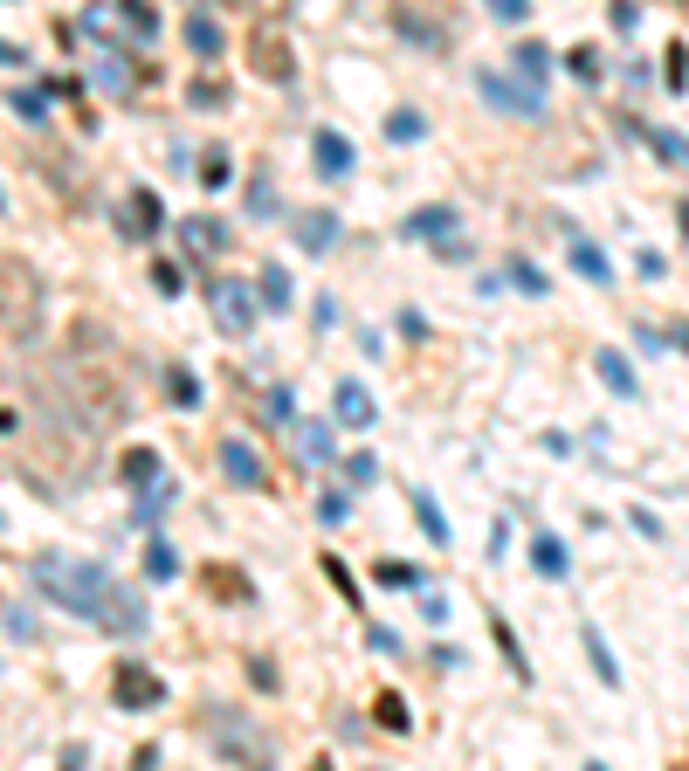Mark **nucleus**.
<instances>
[{"label": "nucleus", "instance_id": "nucleus-1", "mask_svg": "<svg viewBox=\"0 0 689 771\" xmlns=\"http://www.w3.org/2000/svg\"><path fill=\"white\" fill-rule=\"evenodd\" d=\"M28 579H35V593H49L63 613L76 620H90V627H104V634H145V599L131 593L125 579H111L104 565H90V558H35L28 565Z\"/></svg>", "mask_w": 689, "mask_h": 771}, {"label": "nucleus", "instance_id": "nucleus-2", "mask_svg": "<svg viewBox=\"0 0 689 771\" xmlns=\"http://www.w3.org/2000/svg\"><path fill=\"white\" fill-rule=\"evenodd\" d=\"M63 386L76 400L83 427H118L131 414V372H125V352L111 345L104 324H76L69 331V352H63Z\"/></svg>", "mask_w": 689, "mask_h": 771}, {"label": "nucleus", "instance_id": "nucleus-3", "mask_svg": "<svg viewBox=\"0 0 689 771\" xmlns=\"http://www.w3.org/2000/svg\"><path fill=\"white\" fill-rule=\"evenodd\" d=\"M0 324H7L14 338H35V331H42V283H35V269L14 262V255H0Z\"/></svg>", "mask_w": 689, "mask_h": 771}, {"label": "nucleus", "instance_id": "nucleus-4", "mask_svg": "<svg viewBox=\"0 0 689 771\" xmlns=\"http://www.w3.org/2000/svg\"><path fill=\"white\" fill-rule=\"evenodd\" d=\"M207 303H214V317H221L228 338H249L255 317H262V297H255L242 276H214V283H207Z\"/></svg>", "mask_w": 689, "mask_h": 771}, {"label": "nucleus", "instance_id": "nucleus-5", "mask_svg": "<svg viewBox=\"0 0 689 771\" xmlns=\"http://www.w3.org/2000/svg\"><path fill=\"white\" fill-rule=\"evenodd\" d=\"M249 62H255L262 83H290V35H283V14L249 21Z\"/></svg>", "mask_w": 689, "mask_h": 771}, {"label": "nucleus", "instance_id": "nucleus-6", "mask_svg": "<svg viewBox=\"0 0 689 771\" xmlns=\"http://www.w3.org/2000/svg\"><path fill=\"white\" fill-rule=\"evenodd\" d=\"M476 83H483V97H490V104H503L510 118H545V97H538V90H524L517 76H497V69H483Z\"/></svg>", "mask_w": 689, "mask_h": 771}, {"label": "nucleus", "instance_id": "nucleus-7", "mask_svg": "<svg viewBox=\"0 0 689 771\" xmlns=\"http://www.w3.org/2000/svg\"><path fill=\"white\" fill-rule=\"evenodd\" d=\"M311 159H317V173H324V179H352V173H359L352 138H338L331 124H317V131H311Z\"/></svg>", "mask_w": 689, "mask_h": 771}, {"label": "nucleus", "instance_id": "nucleus-8", "mask_svg": "<svg viewBox=\"0 0 689 771\" xmlns=\"http://www.w3.org/2000/svg\"><path fill=\"white\" fill-rule=\"evenodd\" d=\"M214 744H228V758H242L255 771H276V751H269V737H255V730H228V716L214 710Z\"/></svg>", "mask_w": 689, "mask_h": 771}, {"label": "nucleus", "instance_id": "nucleus-9", "mask_svg": "<svg viewBox=\"0 0 689 771\" xmlns=\"http://www.w3.org/2000/svg\"><path fill=\"white\" fill-rule=\"evenodd\" d=\"M111 696H118L125 710H152V703L166 696V682H159V675H145V668H118V682H111Z\"/></svg>", "mask_w": 689, "mask_h": 771}, {"label": "nucleus", "instance_id": "nucleus-10", "mask_svg": "<svg viewBox=\"0 0 689 771\" xmlns=\"http://www.w3.org/2000/svg\"><path fill=\"white\" fill-rule=\"evenodd\" d=\"M448 228H455V207H414L400 235L407 241H441V248H448Z\"/></svg>", "mask_w": 689, "mask_h": 771}, {"label": "nucleus", "instance_id": "nucleus-11", "mask_svg": "<svg viewBox=\"0 0 689 771\" xmlns=\"http://www.w3.org/2000/svg\"><path fill=\"white\" fill-rule=\"evenodd\" d=\"M545 69H552V49H545V42H524V49L510 56V76H517L524 90H538V97H545Z\"/></svg>", "mask_w": 689, "mask_h": 771}, {"label": "nucleus", "instance_id": "nucleus-12", "mask_svg": "<svg viewBox=\"0 0 689 771\" xmlns=\"http://www.w3.org/2000/svg\"><path fill=\"white\" fill-rule=\"evenodd\" d=\"M593 372H600V379H607V393H621V400L641 393V386H634V365H627L614 345H600V352H593Z\"/></svg>", "mask_w": 689, "mask_h": 771}, {"label": "nucleus", "instance_id": "nucleus-13", "mask_svg": "<svg viewBox=\"0 0 689 771\" xmlns=\"http://www.w3.org/2000/svg\"><path fill=\"white\" fill-rule=\"evenodd\" d=\"M187 49L193 56H221V49H228V28H221V21H214V14H187Z\"/></svg>", "mask_w": 689, "mask_h": 771}, {"label": "nucleus", "instance_id": "nucleus-14", "mask_svg": "<svg viewBox=\"0 0 689 771\" xmlns=\"http://www.w3.org/2000/svg\"><path fill=\"white\" fill-rule=\"evenodd\" d=\"M572 269L586 276V283H614V262H607V248L586 235H572Z\"/></svg>", "mask_w": 689, "mask_h": 771}, {"label": "nucleus", "instance_id": "nucleus-15", "mask_svg": "<svg viewBox=\"0 0 689 771\" xmlns=\"http://www.w3.org/2000/svg\"><path fill=\"white\" fill-rule=\"evenodd\" d=\"M221 469L235 475V482H249V489H262V455H255L249 441H221Z\"/></svg>", "mask_w": 689, "mask_h": 771}, {"label": "nucleus", "instance_id": "nucleus-16", "mask_svg": "<svg viewBox=\"0 0 689 771\" xmlns=\"http://www.w3.org/2000/svg\"><path fill=\"white\" fill-rule=\"evenodd\" d=\"M180 241H187V255H214V248H228V228L193 214V221H180Z\"/></svg>", "mask_w": 689, "mask_h": 771}, {"label": "nucleus", "instance_id": "nucleus-17", "mask_svg": "<svg viewBox=\"0 0 689 771\" xmlns=\"http://www.w3.org/2000/svg\"><path fill=\"white\" fill-rule=\"evenodd\" d=\"M125 221H131L125 235H138V241L159 235V193H145V186H138V193H131V207H125Z\"/></svg>", "mask_w": 689, "mask_h": 771}, {"label": "nucleus", "instance_id": "nucleus-18", "mask_svg": "<svg viewBox=\"0 0 689 771\" xmlns=\"http://www.w3.org/2000/svg\"><path fill=\"white\" fill-rule=\"evenodd\" d=\"M290 235L304 241V248H311V255H324V248H331V241H338V214H304V221H297V228H290Z\"/></svg>", "mask_w": 689, "mask_h": 771}, {"label": "nucleus", "instance_id": "nucleus-19", "mask_svg": "<svg viewBox=\"0 0 689 771\" xmlns=\"http://www.w3.org/2000/svg\"><path fill=\"white\" fill-rule=\"evenodd\" d=\"M297 455H304V462H331V455H338L324 420H304V427H297Z\"/></svg>", "mask_w": 689, "mask_h": 771}, {"label": "nucleus", "instance_id": "nucleus-20", "mask_svg": "<svg viewBox=\"0 0 689 771\" xmlns=\"http://www.w3.org/2000/svg\"><path fill=\"white\" fill-rule=\"evenodd\" d=\"M125 482H131V489H152V482H166L159 455H152V448H131V455H125Z\"/></svg>", "mask_w": 689, "mask_h": 771}, {"label": "nucleus", "instance_id": "nucleus-21", "mask_svg": "<svg viewBox=\"0 0 689 771\" xmlns=\"http://www.w3.org/2000/svg\"><path fill=\"white\" fill-rule=\"evenodd\" d=\"M531 565H538L545 579H565V565H572V558H565L559 537H531Z\"/></svg>", "mask_w": 689, "mask_h": 771}, {"label": "nucleus", "instance_id": "nucleus-22", "mask_svg": "<svg viewBox=\"0 0 689 771\" xmlns=\"http://www.w3.org/2000/svg\"><path fill=\"white\" fill-rule=\"evenodd\" d=\"M255 297H262V310H290V276L283 269H262L255 276Z\"/></svg>", "mask_w": 689, "mask_h": 771}, {"label": "nucleus", "instance_id": "nucleus-23", "mask_svg": "<svg viewBox=\"0 0 689 771\" xmlns=\"http://www.w3.org/2000/svg\"><path fill=\"white\" fill-rule=\"evenodd\" d=\"M414 517H421V531L435 537V544H448V517L435 510V496H428V489H414Z\"/></svg>", "mask_w": 689, "mask_h": 771}, {"label": "nucleus", "instance_id": "nucleus-24", "mask_svg": "<svg viewBox=\"0 0 689 771\" xmlns=\"http://www.w3.org/2000/svg\"><path fill=\"white\" fill-rule=\"evenodd\" d=\"M166 386H173V393H166L173 407H193V400H200V379H193L187 365H166Z\"/></svg>", "mask_w": 689, "mask_h": 771}, {"label": "nucleus", "instance_id": "nucleus-25", "mask_svg": "<svg viewBox=\"0 0 689 771\" xmlns=\"http://www.w3.org/2000/svg\"><path fill=\"white\" fill-rule=\"evenodd\" d=\"M338 420H359V427H373V400H366L359 386H338Z\"/></svg>", "mask_w": 689, "mask_h": 771}, {"label": "nucleus", "instance_id": "nucleus-26", "mask_svg": "<svg viewBox=\"0 0 689 771\" xmlns=\"http://www.w3.org/2000/svg\"><path fill=\"white\" fill-rule=\"evenodd\" d=\"M145 572H152V579H180V558H173V544H159V537H152V544H145Z\"/></svg>", "mask_w": 689, "mask_h": 771}, {"label": "nucleus", "instance_id": "nucleus-27", "mask_svg": "<svg viewBox=\"0 0 689 771\" xmlns=\"http://www.w3.org/2000/svg\"><path fill=\"white\" fill-rule=\"evenodd\" d=\"M586 654H593V668H600V682L614 689V682H621V668H614V654H607V641H600V627H586Z\"/></svg>", "mask_w": 689, "mask_h": 771}, {"label": "nucleus", "instance_id": "nucleus-28", "mask_svg": "<svg viewBox=\"0 0 689 771\" xmlns=\"http://www.w3.org/2000/svg\"><path fill=\"white\" fill-rule=\"evenodd\" d=\"M421 131H428L421 111H393V118H386V138H393V145H407V138H421Z\"/></svg>", "mask_w": 689, "mask_h": 771}, {"label": "nucleus", "instance_id": "nucleus-29", "mask_svg": "<svg viewBox=\"0 0 689 771\" xmlns=\"http://www.w3.org/2000/svg\"><path fill=\"white\" fill-rule=\"evenodd\" d=\"M166 503H173V482H152V489L138 496V517H145V524H159V510H166Z\"/></svg>", "mask_w": 689, "mask_h": 771}, {"label": "nucleus", "instance_id": "nucleus-30", "mask_svg": "<svg viewBox=\"0 0 689 771\" xmlns=\"http://www.w3.org/2000/svg\"><path fill=\"white\" fill-rule=\"evenodd\" d=\"M207 593H221V599H249V579H235V572H207Z\"/></svg>", "mask_w": 689, "mask_h": 771}, {"label": "nucleus", "instance_id": "nucleus-31", "mask_svg": "<svg viewBox=\"0 0 689 771\" xmlns=\"http://www.w3.org/2000/svg\"><path fill=\"white\" fill-rule=\"evenodd\" d=\"M648 145H655L662 159H676V166H689V138H676V131H648Z\"/></svg>", "mask_w": 689, "mask_h": 771}, {"label": "nucleus", "instance_id": "nucleus-32", "mask_svg": "<svg viewBox=\"0 0 689 771\" xmlns=\"http://www.w3.org/2000/svg\"><path fill=\"white\" fill-rule=\"evenodd\" d=\"M565 69H572L579 83H600V49H572V56H565Z\"/></svg>", "mask_w": 689, "mask_h": 771}, {"label": "nucleus", "instance_id": "nucleus-33", "mask_svg": "<svg viewBox=\"0 0 689 771\" xmlns=\"http://www.w3.org/2000/svg\"><path fill=\"white\" fill-rule=\"evenodd\" d=\"M14 111H21L28 124H42L49 118V97H42V90H14Z\"/></svg>", "mask_w": 689, "mask_h": 771}, {"label": "nucleus", "instance_id": "nucleus-34", "mask_svg": "<svg viewBox=\"0 0 689 771\" xmlns=\"http://www.w3.org/2000/svg\"><path fill=\"white\" fill-rule=\"evenodd\" d=\"M373 716L386 723V730H407V703H400V696H379V703H373Z\"/></svg>", "mask_w": 689, "mask_h": 771}, {"label": "nucleus", "instance_id": "nucleus-35", "mask_svg": "<svg viewBox=\"0 0 689 771\" xmlns=\"http://www.w3.org/2000/svg\"><path fill=\"white\" fill-rule=\"evenodd\" d=\"M510 283H517V290H531V297H545V276H538L531 262H510Z\"/></svg>", "mask_w": 689, "mask_h": 771}, {"label": "nucleus", "instance_id": "nucleus-36", "mask_svg": "<svg viewBox=\"0 0 689 771\" xmlns=\"http://www.w3.org/2000/svg\"><path fill=\"white\" fill-rule=\"evenodd\" d=\"M249 207H255V214H276V186H269V179H255V186H249Z\"/></svg>", "mask_w": 689, "mask_h": 771}, {"label": "nucleus", "instance_id": "nucleus-37", "mask_svg": "<svg viewBox=\"0 0 689 771\" xmlns=\"http://www.w3.org/2000/svg\"><path fill=\"white\" fill-rule=\"evenodd\" d=\"M345 475H352V482L366 489V482H373V475H379V462H373V455H352V462H345Z\"/></svg>", "mask_w": 689, "mask_h": 771}, {"label": "nucleus", "instance_id": "nucleus-38", "mask_svg": "<svg viewBox=\"0 0 689 771\" xmlns=\"http://www.w3.org/2000/svg\"><path fill=\"white\" fill-rule=\"evenodd\" d=\"M379 579H386V586H421V572H414V565H379Z\"/></svg>", "mask_w": 689, "mask_h": 771}, {"label": "nucleus", "instance_id": "nucleus-39", "mask_svg": "<svg viewBox=\"0 0 689 771\" xmlns=\"http://www.w3.org/2000/svg\"><path fill=\"white\" fill-rule=\"evenodd\" d=\"M97 83H111V90H125V62H118V56H104V62H97Z\"/></svg>", "mask_w": 689, "mask_h": 771}, {"label": "nucleus", "instance_id": "nucleus-40", "mask_svg": "<svg viewBox=\"0 0 689 771\" xmlns=\"http://www.w3.org/2000/svg\"><path fill=\"white\" fill-rule=\"evenodd\" d=\"M200 179H207V186H228V152H207V173Z\"/></svg>", "mask_w": 689, "mask_h": 771}, {"label": "nucleus", "instance_id": "nucleus-41", "mask_svg": "<svg viewBox=\"0 0 689 771\" xmlns=\"http://www.w3.org/2000/svg\"><path fill=\"white\" fill-rule=\"evenodd\" d=\"M607 21H614V28H621V35H634V28H641V7H627V0H621V7H614V14H607Z\"/></svg>", "mask_w": 689, "mask_h": 771}, {"label": "nucleus", "instance_id": "nucleus-42", "mask_svg": "<svg viewBox=\"0 0 689 771\" xmlns=\"http://www.w3.org/2000/svg\"><path fill=\"white\" fill-rule=\"evenodd\" d=\"M317 517L324 524H345V496H317Z\"/></svg>", "mask_w": 689, "mask_h": 771}, {"label": "nucleus", "instance_id": "nucleus-43", "mask_svg": "<svg viewBox=\"0 0 689 771\" xmlns=\"http://www.w3.org/2000/svg\"><path fill=\"white\" fill-rule=\"evenodd\" d=\"M490 14H497V21H524L531 7H524V0H490Z\"/></svg>", "mask_w": 689, "mask_h": 771}, {"label": "nucleus", "instance_id": "nucleus-44", "mask_svg": "<svg viewBox=\"0 0 689 771\" xmlns=\"http://www.w3.org/2000/svg\"><path fill=\"white\" fill-rule=\"evenodd\" d=\"M586 771H607V765H586Z\"/></svg>", "mask_w": 689, "mask_h": 771}]
</instances>
